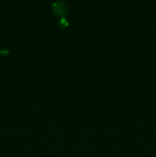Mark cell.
<instances>
[{
    "instance_id": "1",
    "label": "cell",
    "mask_w": 156,
    "mask_h": 157,
    "mask_svg": "<svg viewBox=\"0 0 156 157\" xmlns=\"http://www.w3.org/2000/svg\"><path fill=\"white\" fill-rule=\"evenodd\" d=\"M52 6H53L54 12L58 15H64L68 11V6L67 2L64 1L54 2Z\"/></svg>"
},
{
    "instance_id": "2",
    "label": "cell",
    "mask_w": 156,
    "mask_h": 157,
    "mask_svg": "<svg viewBox=\"0 0 156 157\" xmlns=\"http://www.w3.org/2000/svg\"><path fill=\"white\" fill-rule=\"evenodd\" d=\"M59 23L61 25H63L64 27H65V26H67V25H68V21H67V19H66L65 18H61V20H60Z\"/></svg>"
}]
</instances>
